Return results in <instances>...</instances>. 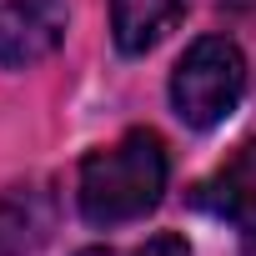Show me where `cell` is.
<instances>
[{"label":"cell","mask_w":256,"mask_h":256,"mask_svg":"<svg viewBox=\"0 0 256 256\" xmlns=\"http://www.w3.org/2000/svg\"><path fill=\"white\" fill-rule=\"evenodd\" d=\"M166 146L156 131H126L116 146H100L80 166V216L90 226H126L156 211L166 191Z\"/></svg>","instance_id":"6da1fadb"},{"label":"cell","mask_w":256,"mask_h":256,"mask_svg":"<svg viewBox=\"0 0 256 256\" xmlns=\"http://www.w3.org/2000/svg\"><path fill=\"white\" fill-rule=\"evenodd\" d=\"M241 90H246V60H241L236 40H226V36H201L171 76L176 116L186 126H196V131L221 126L236 110Z\"/></svg>","instance_id":"7a4b0ae2"},{"label":"cell","mask_w":256,"mask_h":256,"mask_svg":"<svg viewBox=\"0 0 256 256\" xmlns=\"http://www.w3.org/2000/svg\"><path fill=\"white\" fill-rule=\"evenodd\" d=\"M66 0H0V66L26 70L66 40Z\"/></svg>","instance_id":"3957f363"},{"label":"cell","mask_w":256,"mask_h":256,"mask_svg":"<svg viewBox=\"0 0 256 256\" xmlns=\"http://www.w3.org/2000/svg\"><path fill=\"white\" fill-rule=\"evenodd\" d=\"M191 201H196L201 211L221 216V221L246 241V251H256V141L241 146L211 181H201V186L191 191Z\"/></svg>","instance_id":"277c9868"},{"label":"cell","mask_w":256,"mask_h":256,"mask_svg":"<svg viewBox=\"0 0 256 256\" xmlns=\"http://www.w3.org/2000/svg\"><path fill=\"white\" fill-rule=\"evenodd\" d=\"M181 16H186V0H110V30L126 56L151 50Z\"/></svg>","instance_id":"5b68a950"},{"label":"cell","mask_w":256,"mask_h":256,"mask_svg":"<svg viewBox=\"0 0 256 256\" xmlns=\"http://www.w3.org/2000/svg\"><path fill=\"white\" fill-rule=\"evenodd\" d=\"M136 256H191V246H186L176 231H161V236H151V241H146Z\"/></svg>","instance_id":"8992f818"},{"label":"cell","mask_w":256,"mask_h":256,"mask_svg":"<svg viewBox=\"0 0 256 256\" xmlns=\"http://www.w3.org/2000/svg\"><path fill=\"white\" fill-rule=\"evenodd\" d=\"M80 256H116V251H106V246H90V251H80Z\"/></svg>","instance_id":"52a82bcc"}]
</instances>
